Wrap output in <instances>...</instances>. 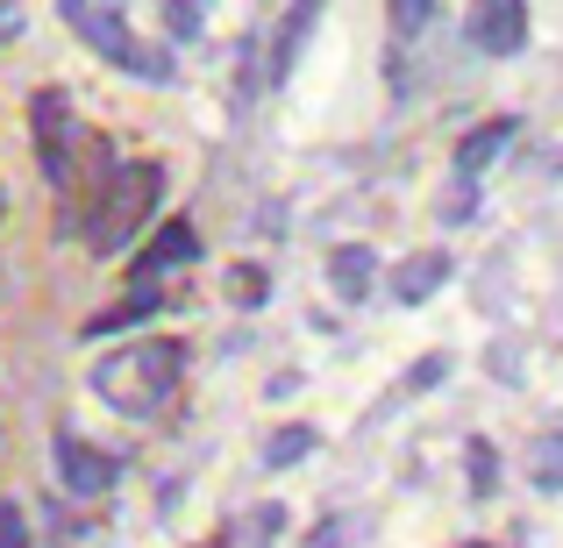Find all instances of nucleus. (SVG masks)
Here are the masks:
<instances>
[{
  "label": "nucleus",
  "instance_id": "obj_14",
  "mask_svg": "<svg viewBox=\"0 0 563 548\" xmlns=\"http://www.w3.org/2000/svg\"><path fill=\"white\" fill-rule=\"evenodd\" d=\"M300 456H314V427H286V435H272V441H264V463H272V470L300 463Z\"/></svg>",
  "mask_w": 563,
  "mask_h": 548
},
{
  "label": "nucleus",
  "instance_id": "obj_5",
  "mask_svg": "<svg viewBox=\"0 0 563 548\" xmlns=\"http://www.w3.org/2000/svg\"><path fill=\"white\" fill-rule=\"evenodd\" d=\"M471 43L485 57H514L528 43V0H471Z\"/></svg>",
  "mask_w": 563,
  "mask_h": 548
},
{
  "label": "nucleus",
  "instance_id": "obj_3",
  "mask_svg": "<svg viewBox=\"0 0 563 548\" xmlns=\"http://www.w3.org/2000/svg\"><path fill=\"white\" fill-rule=\"evenodd\" d=\"M157 192H165V171H157V165H114L108 179H100V192L86 200V214H79L86 243H93L100 257H108V249H122L129 235L151 221Z\"/></svg>",
  "mask_w": 563,
  "mask_h": 548
},
{
  "label": "nucleus",
  "instance_id": "obj_17",
  "mask_svg": "<svg viewBox=\"0 0 563 548\" xmlns=\"http://www.w3.org/2000/svg\"><path fill=\"white\" fill-rule=\"evenodd\" d=\"M172 14V36H200V0H165Z\"/></svg>",
  "mask_w": 563,
  "mask_h": 548
},
{
  "label": "nucleus",
  "instance_id": "obj_19",
  "mask_svg": "<svg viewBox=\"0 0 563 548\" xmlns=\"http://www.w3.org/2000/svg\"><path fill=\"white\" fill-rule=\"evenodd\" d=\"M307 548H350V535H343V521H321L314 535H307Z\"/></svg>",
  "mask_w": 563,
  "mask_h": 548
},
{
  "label": "nucleus",
  "instance_id": "obj_20",
  "mask_svg": "<svg viewBox=\"0 0 563 548\" xmlns=\"http://www.w3.org/2000/svg\"><path fill=\"white\" fill-rule=\"evenodd\" d=\"M442 378V357H428V364H413L407 370V392H428V384H435Z\"/></svg>",
  "mask_w": 563,
  "mask_h": 548
},
{
  "label": "nucleus",
  "instance_id": "obj_13",
  "mask_svg": "<svg viewBox=\"0 0 563 548\" xmlns=\"http://www.w3.org/2000/svg\"><path fill=\"white\" fill-rule=\"evenodd\" d=\"M528 478H536V492H563V435H542L528 449Z\"/></svg>",
  "mask_w": 563,
  "mask_h": 548
},
{
  "label": "nucleus",
  "instance_id": "obj_22",
  "mask_svg": "<svg viewBox=\"0 0 563 548\" xmlns=\"http://www.w3.org/2000/svg\"><path fill=\"white\" fill-rule=\"evenodd\" d=\"M200 548H229V541H221V535H214V541H200Z\"/></svg>",
  "mask_w": 563,
  "mask_h": 548
},
{
  "label": "nucleus",
  "instance_id": "obj_16",
  "mask_svg": "<svg viewBox=\"0 0 563 548\" xmlns=\"http://www.w3.org/2000/svg\"><path fill=\"white\" fill-rule=\"evenodd\" d=\"M464 456H471V492L485 499V492H493V484H499V470H493V441H471Z\"/></svg>",
  "mask_w": 563,
  "mask_h": 548
},
{
  "label": "nucleus",
  "instance_id": "obj_23",
  "mask_svg": "<svg viewBox=\"0 0 563 548\" xmlns=\"http://www.w3.org/2000/svg\"><path fill=\"white\" fill-rule=\"evenodd\" d=\"M464 548H485V541H464Z\"/></svg>",
  "mask_w": 563,
  "mask_h": 548
},
{
  "label": "nucleus",
  "instance_id": "obj_15",
  "mask_svg": "<svg viewBox=\"0 0 563 548\" xmlns=\"http://www.w3.org/2000/svg\"><path fill=\"white\" fill-rule=\"evenodd\" d=\"M435 22V0H393V36H421Z\"/></svg>",
  "mask_w": 563,
  "mask_h": 548
},
{
  "label": "nucleus",
  "instance_id": "obj_18",
  "mask_svg": "<svg viewBox=\"0 0 563 548\" xmlns=\"http://www.w3.org/2000/svg\"><path fill=\"white\" fill-rule=\"evenodd\" d=\"M0 548H29V521H22V506H0Z\"/></svg>",
  "mask_w": 563,
  "mask_h": 548
},
{
  "label": "nucleus",
  "instance_id": "obj_7",
  "mask_svg": "<svg viewBox=\"0 0 563 548\" xmlns=\"http://www.w3.org/2000/svg\"><path fill=\"white\" fill-rule=\"evenodd\" d=\"M192 257H200V235H192V221H165V228L151 235V249L129 264V278H136V286H157L165 271H186Z\"/></svg>",
  "mask_w": 563,
  "mask_h": 548
},
{
  "label": "nucleus",
  "instance_id": "obj_11",
  "mask_svg": "<svg viewBox=\"0 0 563 548\" xmlns=\"http://www.w3.org/2000/svg\"><path fill=\"white\" fill-rule=\"evenodd\" d=\"M314 14H321V0H292L286 29H278V36H272V65H264V71H272V86L286 79V71H292V57H300V43L314 36Z\"/></svg>",
  "mask_w": 563,
  "mask_h": 548
},
{
  "label": "nucleus",
  "instance_id": "obj_8",
  "mask_svg": "<svg viewBox=\"0 0 563 548\" xmlns=\"http://www.w3.org/2000/svg\"><path fill=\"white\" fill-rule=\"evenodd\" d=\"M521 136V122L514 114H493V122H478L464 143H456V186H478V171L493 165V157H507V143Z\"/></svg>",
  "mask_w": 563,
  "mask_h": 548
},
{
  "label": "nucleus",
  "instance_id": "obj_1",
  "mask_svg": "<svg viewBox=\"0 0 563 548\" xmlns=\"http://www.w3.org/2000/svg\"><path fill=\"white\" fill-rule=\"evenodd\" d=\"M29 128H36V165H43V179L65 192L71 206H86L100 192V179L114 171V150L79 122V114H71L65 93H36V100H29Z\"/></svg>",
  "mask_w": 563,
  "mask_h": 548
},
{
  "label": "nucleus",
  "instance_id": "obj_4",
  "mask_svg": "<svg viewBox=\"0 0 563 548\" xmlns=\"http://www.w3.org/2000/svg\"><path fill=\"white\" fill-rule=\"evenodd\" d=\"M57 8H65L71 36H79L86 51H100L108 65L136 71V79H151V86H165V79H172V51H151V43L129 29L122 0H57Z\"/></svg>",
  "mask_w": 563,
  "mask_h": 548
},
{
  "label": "nucleus",
  "instance_id": "obj_9",
  "mask_svg": "<svg viewBox=\"0 0 563 548\" xmlns=\"http://www.w3.org/2000/svg\"><path fill=\"white\" fill-rule=\"evenodd\" d=\"M442 286H450V249H421V257L393 264V300H399V306H421V300H435Z\"/></svg>",
  "mask_w": 563,
  "mask_h": 548
},
{
  "label": "nucleus",
  "instance_id": "obj_10",
  "mask_svg": "<svg viewBox=\"0 0 563 548\" xmlns=\"http://www.w3.org/2000/svg\"><path fill=\"white\" fill-rule=\"evenodd\" d=\"M329 286H335V300H372V286H378V257L364 243H343L329 257Z\"/></svg>",
  "mask_w": 563,
  "mask_h": 548
},
{
  "label": "nucleus",
  "instance_id": "obj_2",
  "mask_svg": "<svg viewBox=\"0 0 563 548\" xmlns=\"http://www.w3.org/2000/svg\"><path fill=\"white\" fill-rule=\"evenodd\" d=\"M179 378H186V349H179V343H136V349H114V357H100L86 384H93L108 406L151 421V413L165 406L172 392H179Z\"/></svg>",
  "mask_w": 563,
  "mask_h": 548
},
{
  "label": "nucleus",
  "instance_id": "obj_6",
  "mask_svg": "<svg viewBox=\"0 0 563 548\" xmlns=\"http://www.w3.org/2000/svg\"><path fill=\"white\" fill-rule=\"evenodd\" d=\"M57 484H65L71 499H100L114 484V456H100L93 441H79V435H57Z\"/></svg>",
  "mask_w": 563,
  "mask_h": 548
},
{
  "label": "nucleus",
  "instance_id": "obj_21",
  "mask_svg": "<svg viewBox=\"0 0 563 548\" xmlns=\"http://www.w3.org/2000/svg\"><path fill=\"white\" fill-rule=\"evenodd\" d=\"M235 292H243V306L264 300V271H235Z\"/></svg>",
  "mask_w": 563,
  "mask_h": 548
},
{
  "label": "nucleus",
  "instance_id": "obj_12",
  "mask_svg": "<svg viewBox=\"0 0 563 548\" xmlns=\"http://www.w3.org/2000/svg\"><path fill=\"white\" fill-rule=\"evenodd\" d=\"M157 306H172V300H157L151 286H136L122 306H108V314H93V321H86V335H93V343H100V335H122V328H136V321H151Z\"/></svg>",
  "mask_w": 563,
  "mask_h": 548
}]
</instances>
